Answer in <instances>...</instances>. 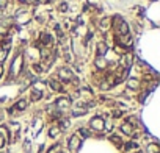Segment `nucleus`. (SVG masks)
Wrapping results in <instances>:
<instances>
[{
    "instance_id": "dca6fc26",
    "label": "nucleus",
    "mask_w": 160,
    "mask_h": 153,
    "mask_svg": "<svg viewBox=\"0 0 160 153\" xmlns=\"http://www.w3.org/2000/svg\"><path fill=\"white\" fill-rule=\"evenodd\" d=\"M49 85H50V88H52L54 91H61V85H60L57 80H50Z\"/></svg>"
},
{
    "instance_id": "f257e3e1",
    "label": "nucleus",
    "mask_w": 160,
    "mask_h": 153,
    "mask_svg": "<svg viewBox=\"0 0 160 153\" xmlns=\"http://www.w3.org/2000/svg\"><path fill=\"white\" fill-rule=\"evenodd\" d=\"M58 75H60V78H61L63 81H72V80H76L74 73H72L69 69H66V67L60 69V70H58Z\"/></svg>"
},
{
    "instance_id": "4468645a",
    "label": "nucleus",
    "mask_w": 160,
    "mask_h": 153,
    "mask_svg": "<svg viewBox=\"0 0 160 153\" xmlns=\"http://www.w3.org/2000/svg\"><path fill=\"white\" fill-rule=\"evenodd\" d=\"M60 134V126H52V128L49 130V136L50 138H57Z\"/></svg>"
},
{
    "instance_id": "39448f33",
    "label": "nucleus",
    "mask_w": 160,
    "mask_h": 153,
    "mask_svg": "<svg viewBox=\"0 0 160 153\" xmlns=\"http://www.w3.org/2000/svg\"><path fill=\"white\" fill-rule=\"evenodd\" d=\"M80 139L77 138V136H72V138H69V148L71 150H79L80 148Z\"/></svg>"
},
{
    "instance_id": "f3484780",
    "label": "nucleus",
    "mask_w": 160,
    "mask_h": 153,
    "mask_svg": "<svg viewBox=\"0 0 160 153\" xmlns=\"http://www.w3.org/2000/svg\"><path fill=\"white\" fill-rule=\"evenodd\" d=\"M16 108L17 110H25L27 108V100H19L16 103Z\"/></svg>"
},
{
    "instance_id": "0eeeda50",
    "label": "nucleus",
    "mask_w": 160,
    "mask_h": 153,
    "mask_svg": "<svg viewBox=\"0 0 160 153\" xmlns=\"http://www.w3.org/2000/svg\"><path fill=\"white\" fill-rule=\"evenodd\" d=\"M118 33L121 35V36H124V35H129V27H127V23L123 20L119 25H118Z\"/></svg>"
},
{
    "instance_id": "c85d7f7f",
    "label": "nucleus",
    "mask_w": 160,
    "mask_h": 153,
    "mask_svg": "<svg viewBox=\"0 0 160 153\" xmlns=\"http://www.w3.org/2000/svg\"><path fill=\"white\" fill-rule=\"evenodd\" d=\"M121 114H123V113H121V111H115V113H113V116H115V117H119V116H121Z\"/></svg>"
},
{
    "instance_id": "b1692460",
    "label": "nucleus",
    "mask_w": 160,
    "mask_h": 153,
    "mask_svg": "<svg viewBox=\"0 0 160 153\" xmlns=\"http://www.w3.org/2000/svg\"><path fill=\"white\" fill-rule=\"evenodd\" d=\"M58 10H60L61 13H66V11H67V5H66V3H61V5L58 6Z\"/></svg>"
},
{
    "instance_id": "aec40b11",
    "label": "nucleus",
    "mask_w": 160,
    "mask_h": 153,
    "mask_svg": "<svg viewBox=\"0 0 160 153\" xmlns=\"http://www.w3.org/2000/svg\"><path fill=\"white\" fill-rule=\"evenodd\" d=\"M135 148H138V145L135 142H127L126 144V150H135Z\"/></svg>"
},
{
    "instance_id": "6e6552de",
    "label": "nucleus",
    "mask_w": 160,
    "mask_h": 153,
    "mask_svg": "<svg viewBox=\"0 0 160 153\" xmlns=\"http://www.w3.org/2000/svg\"><path fill=\"white\" fill-rule=\"evenodd\" d=\"M50 42H52L50 35H49L47 31H42V35H41V44H44V45H50Z\"/></svg>"
},
{
    "instance_id": "f8f14e48",
    "label": "nucleus",
    "mask_w": 160,
    "mask_h": 153,
    "mask_svg": "<svg viewBox=\"0 0 160 153\" xmlns=\"http://www.w3.org/2000/svg\"><path fill=\"white\" fill-rule=\"evenodd\" d=\"M41 98H42V92L33 89V91H32V100H33V101H38V100H41Z\"/></svg>"
},
{
    "instance_id": "1a4fd4ad",
    "label": "nucleus",
    "mask_w": 160,
    "mask_h": 153,
    "mask_svg": "<svg viewBox=\"0 0 160 153\" xmlns=\"http://www.w3.org/2000/svg\"><path fill=\"white\" fill-rule=\"evenodd\" d=\"M105 52H107V45H105V42H99V44H97V56H99V58H104Z\"/></svg>"
},
{
    "instance_id": "412c9836",
    "label": "nucleus",
    "mask_w": 160,
    "mask_h": 153,
    "mask_svg": "<svg viewBox=\"0 0 160 153\" xmlns=\"http://www.w3.org/2000/svg\"><path fill=\"white\" fill-rule=\"evenodd\" d=\"M33 72H36V73H41V72H42V66H39V64H35V66H33Z\"/></svg>"
},
{
    "instance_id": "c756f323",
    "label": "nucleus",
    "mask_w": 160,
    "mask_h": 153,
    "mask_svg": "<svg viewBox=\"0 0 160 153\" xmlns=\"http://www.w3.org/2000/svg\"><path fill=\"white\" fill-rule=\"evenodd\" d=\"M35 2H38V3H47L49 0H35Z\"/></svg>"
},
{
    "instance_id": "a878e982",
    "label": "nucleus",
    "mask_w": 160,
    "mask_h": 153,
    "mask_svg": "<svg viewBox=\"0 0 160 153\" xmlns=\"http://www.w3.org/2000/svg\"><path fill=\"white\" fill-rule=\"evenodd\" d=\"M110 139H111V141H113V142H115V144H121V139H119V138H118V136H111V138H110Z\"/></svg>"
},
{
    "instance_id": "a211bd4d",
    "label": "nucleus",
    "mask_w": 160,
    "mask_h": 153,
    "mask_svg": "<svg viewBox=\"0 0 160 153\" xmlns=\"http://www.w3.org/2000/svg\"><path fill=\"white\" fill-rule=\"evenodd\" d=\"M61 151V145L60 144H57V145H54L52 148H49V151L47 153H60Z\"/></svg>"
},
{
    "instance_id": "7c9ffc66",
    "label": "nucleus",
    "mask_w": 160,
    "mask_h": 153,
    "mask_svg": "<svg viewBox=\"0 0 160 153\" xmlns=\"http://www.w3.org/2000/svg\"><path fill=\"white\" fill-rule=\"evenodd\" d=\"M3 144H5V141H3V138L0 136V147H3Z\"/></svg>"
},
{
    "instance_id": "ddd939ff",
    "label": "nucleus",
    "mask_w": 160,
    "mask_h": 153,
    "mask_svg": "<svg viewBox=\"0 0 160 153\" xmlns=\"http://www.w3.org/2000/svg\"><path fill=\"white\" fill-rule=\"evenodd\" d=\"M96 66L99 67V70H102V69L107 67V61H105L104 58H99V56H97V60H96Z\"/></svg>"
},
{
    "instance_id": "4be33fe9",
    "label": "nucleus",
    "mask_w": 160,
    "mask_h": 153,
    "mask_svg": "<svg viewBox=\"0 0 160 153\" xmlns=\"http://www.w3.org/2000/svg\"><path fill=\"white\" fill-rule=\"evenodd\" d=\"M5 58H6V52L5 50H0V63H3Z\"/></svg>"
},
{
    "instance_id": "423d86ee",
    "label": "nucleus",
    "mask_w": 160,
    "mask_h": 153,
    "mask_svg": "<svg viewBox=\"0 0 160 153\" xmlns=\"http://www.w3.org/2000/svg\"><path fill=\"white\" fill-rule=\"evenodd\" d=\"M121 131L124 133V134H133V126L129 123V122H124L123 125H121Z\"/></svg>"
},
{
    "instance_id": "473e14b6",
    "label": "nucleus",
    "mask_w": 160,
    "mask_h": 153,
    "mask_svg": "<svg viewBox=\"0 0 160 153\" xmlns=\"http://www.w3.org/2000/svg\"><path fill=\"white\" fill-rule=\"evenodd\" d=\"M2 72H3V67H2V64H0V76H2Z\"/></svg>"
},
{
    "instance_id": "7ed1b4c3",
    "label": "nucleus",
    "mask_w": 160,
    "mask_h": 153,
    "mask_svg": "<svg viewBox=\"0 0 160 153\" xmlns=\"http://www.w3.org/2000/svg\"><path fill=\"white\" fill-rule=\"evenodd\" d=\"M69 106H71L69 98H58L57 100V108L58 110H66V108H69Z\"/></svg>"
},
{
    "instance_id": "6ab92c4d",
    "label": "nucleus",
    "mask_w": 160,
    "mask_h": 153,
    "mask_svg": "<svg viewBox=\"0 0 160 153\" xmlns=\"http://www.w3.org/2000/svg\"><path fill=\"white\" fill-rule=\"evenodd\" d=\"M99 88H101L102 91H107V89H110V88H111V85H110L108 81H101V85H99Z\"/></svg>"
},
{
    "instance_id": "cd10ccee",
    "label": "nucleus",
    "mask_w": 160,
    "mask_h": 153,
    "mask_svg": "<svg viewBox=\"0 0 160 153\" xmlns=\"http://www.w3.org/2000/svg\"><path fill=\"white\" fill-rule=\"evenodd\" d=\"M6 33V28L5 27H0V35H5Z\"/></svg>"
},
{
    "instance_id": "f03ea898",
    "label": "nucleus",
    "mask_w": 160,
    "mask_h": 153,
    "mask_svg": "<svg viewBox=\"0 0 160 153\" xmlns=\"http://www.w3.org/2000/svg\"><path fill=\"white\" fill-rule=\"evenodd\" d=\"M89 125H91V128H93V130H96V131H102L104 126H105V122H104L102 117H94V119H91Z\"/></svg>"
},
{
    "instance_id": "2f4dec72",
    "label": "nucleus",
    "mask_w": 160,
    "mask_h": 153,
    "mask_svg": "<svg viewBox=\"0 0 160 153\" xmlns=\"http://www.w3.org/2000/svg\"><path fill=\"white\" fill-rule=\"evenodd\" d=\"M25 150H27V151L30 150V142H25Z\"/></svg>"
},
{
    "instance_id": "393cba45",
    "label": "nucleus",
    "mask_w": 160,
    "mask_h": 153,
    "mask_svg": "<svg viewBox=\"0 0 160 153\" xmlns=\"http://www.w3.org/2000/svg\"><path fill=\"white\" fill-rule=\"evenodd\" d=\"M80 134H82V136H85V138H88V136H89L88 130H85V128H80Z\"/></svg>"
},
{
    "instance_id": "20e7f679",
    "label": "nucleus",
    "mask_w": 160,
    "mask_h": 153,
    "mask_svg": "<svg viewBox=\"0 0 160 153\" xmlns=\"http://www.w3.org/2000/svg\"><path fill=\"white\" fill-rule=\"evenodd\" d=\"M19 69H22V60H20V56H16V60L13 61V67H11V75H16Z\"/></svg>"
},
{
    "instance_id": "2eb2a0df",
    "label": "nucleus",
    "mask_w": 160,
    "mask_h": 153,
    "mask_svg": "<svg viewBox=\"0 0 160 153\" xmlns=\"http://www.w3.org/2000/svg\"><path fill=\"white\" fill-rule=\"evenodd\" d=\"M138 80H135V78H130L129 81H127V86L130 88V89H136V88H138Z\"/></svg>"
},
{
    "instance_id": "9d476101",
    "label": "nucleus",
    "mask_w": 160,
    "mask_h": 153,
    "mask_svg": "<svg viewBox=\"0 0 160 153\" xmlns=\"http://www.w3.org/2000/svg\"><path fill=\"white\" fill-rule=\"evenodd\" d=\"M124 63V66H126V69H129L130 66H132V63H133V56L132 55H124V58L121 60V64Z\"/></svg>"
},
{
    "instance_id": "bb28decb",
    "label": "nucleus",
    "mask_w": 160,
    "mask_h": 153,
    "mask_svg": "<svg viewBox=\"0 0 160 153\" xmlns=\"http://www.w3.org/2000/svg\"><path fill=\"white\" fill-rule=\"evenodd\" d=\"M8 5V0H0V8H5Z\"/></svg>"
},
{
    "instance_id": "5701e85b",
    "label": "nucleus",
    "mask_w": 160,
    "mask_h": 153,
    "mask_svg": "<svg viewBox=\"0 0 160 153\" xmlns=\"http://www.w3.org/2000/svg\"><path fill=\"white\" fill-rule=\"evenodd\" d=\"M107 25H110V19H107V17H105V19H102V20H101V27H107Z\"/></svg>"
},
{
    "instance_id": "9b49d317",
    "label": "nucleus",
    "mask_w": 160,
    "mask_h": 153,
    "mask_svg": "<svg viewBox=\"0 0 160 153\" xmlns=\"http://www.w3.org/2000/svg\"><path fill=\"white\" fill-rule=\"evenodd\" d=\"M146 151H148V153H160V147H158V144H157V142H152V144H149V145H148Z\"/></svg>"
}]
</instances>
